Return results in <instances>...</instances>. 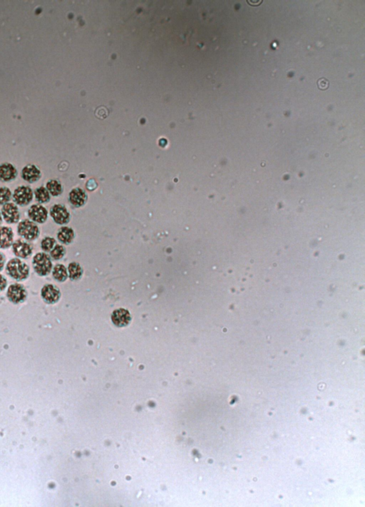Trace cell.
Returning <instances> with one entry per match:
<instances>
[{
  "mask_svg": "<svg viewBox=\"0 0 365 507\" xmlns=\"http://www.w3.org/2000/svg\"><path fill=\"white\" fill-rule=\"evenodd\" d=\"M13 201L20 207L28 206L34 199L33 189L29 186L21 185L15 189L13 194Z\"/></svg>",
  "mask_w": 365,
  "mask_h": 507,
  "instance_id": "277c9868",
  "label": "cell"
},
{
  "mask_svg": "<svg viewBox=\"0 0 365 507\" xmlns=\"http://www.w3.org/2000/svg\"><path fill=\"white\" fill-rule=\"evenodd\" d=\"M14 243V232L9 227H0V249L10 248Z\"/></svg>",
  "mask_w": 365,
  "mask_h": 507,
  "instance_id": "9a60e30c",
  "label": "cell"
},
{
  "mask_svg": "<svg viewBox=\"0 0 365 507\" xmlns=\"http://www.w3.org/2000/svg\"><path fill=\"white\" fill-rule=\"evenodd\" d=\"M5 261H6V257H5L4 254L0 252V272L4 269Z\"/></svg>",
  "mask_w": 365,
  "mask_h": 507,
  "instance_id": "4316f807",
  "label": "cell"
},
{
  "mask_svg": "<svg viewBox=\"0 0 365 507\" xmlns=\"http://www.w3.org/2000/svg\"><path fill=\"white\" fill-rule=\"evenodd\" d=\"M57 238L61 243L70 244L75 239V232L68 227H62L57 232Z\"/></svg>",
  "mask_w": 365,
  "mask_h": 507,
  "instance_id": "2e32d148",
  "label": "cell"
},
{
  "mask_svg": "<svg viewBox=\"0 0 365 507\" xmlns=\"http://www.w3.org/2000/svg\"><path fill=\"white\" fill-rule=\"evenodd\" d=\"M18 176V170L11 163L5 162L0 164V181L10 183L16 180Z\"/></svg>",
  "mask_w": 365,
  "mask_h": 507,
  "instance_id": "7c38bea8",
  "label": "cell"
},
{
  "mask_svg": "<svg viewBox=\"0 0 365 507\" xmlns=\"http://www.w3.org/2000/svg\"><path fill=\"white\" fill-rule=\"evenodd\" d=\"M34 270L40 277H45L51 273L53 265L51 257L45 252L35 254L33 259Z\"/></svg>",
  "mask_w": 365,
  "mask_h": 507,
  "instance_id": "7a4b0ae2",
  "label": "cell"
},
{
  "mask_svg": "<svg viewBox=\"0 0 365 507\" xmlns=\"http://www.w3.org/2000/svg\"><path fill=\"white\" fill-rule=\"evenodd\" d=\"M69 201L72 206L80 208L84 206L87 201V193L80 188L73 189L69 195Z\"/></svg>",
  "mask_w": 365,
  "mask_h": 507,
  "instance_id": "5bb4252c",
  "label": "cell"
},
{
  "mask_svg": "<svg viewBox=\"0 0 365 507\" xmlns=\"http://www.w3.org/2000/svg\"><path fill=\"white\" fill-rule=\"evenodd\" d=\"M3 220L8 224H16L20 220L19 208L16 204L8 202L3 205L1 210Z\"/></svg>",
  "mask_w": 365,
  "mask_h": 507,
  "instance_id": "52a82bcc",
  "label": "cell"
},
{
  "mask_svg": "<svg viewBox=\"0 0 365 507\" xmlns=\"http://www.w3.org/2000/svg\"><path fill=\"white\" fill-rule=\"evenodd\" d=\"M17 230L18 235L27 241L37 240L40 234L38 225L33 221L27 219L18 224Z\"/></svg>",
  "mask_w": 365,
  "mask_h": 507,
  "instance_id": "3957f363",
  "label": "cell"
},
{
  "mask_svg": "<svg viewBox=\"0 0 365 507\" xmlns=\"http://www.w3.org/2000/svg\"><path fill=\"white\" fill-rule=\"evenodd\" d=\"M13 253L20 259H28L33 252V246L22 240L15 241L12 245Z\"/></svg>",
  "mask_w": 365,
  "mask_h": 507,
  "instance_id": "30bf717a",
  "label": "cell"
},
{
  "mask_svg": "<svg viewBox=\"0 0 365 507\" xmlns=\"http://www.w3.org/2000/svg\"><path fill=\"white\" fill-rule=\"evenodd\" d=\"M69 277L72 280H77L82 277L83 274V269L77 262H72L69 264L68 267Z\"/></svg>",
  "mask_w": 365,
  "mask_h": 507,
  "instance_id": "ffe728a7",
  "label": "cell"
},
{
  "mask_svg": "<svg viewBox=\"0 0 365 507\" xmlns=\"http://www.w3.org/2000/svg\"><path fill=\"white\" fill-rule=\"evenodd\" d=\"M329 81L325 78H320L317 80V86H318V88L321 89V90H326L329 87Z\"/></svg>",
  "mask_w": 365,
  "mask_h": 507,
  "instance_id": "d4e9b609",
  "label": "cell"
},
{
  "mask_svg": "<svg viewBox=\"0 0 365 507\" xmlns=\"http://www.w3.org/2000/svg\"><path fill=\"white\" fill-rule=\"evenodd\" d=\"M22 178L29 183H35L42 178V172L35 164H28L23 168L21 173Z\"/></svg>",
  "mask_w": 365,
  "mask_h": 507,
  "instance_id": "8fae6325",
  "label": "cell"
},
{
  "mask_svg": "<svg viewBox=\"0 0 365 507\" xmlns=\"http://www.w3.org/2000/svg\"><path fill=\"white\" fill-rule=\"evenodd\" d=\"M94 114H95L96 117L97 119H104L109 116V111L108 110L107 107L101 106V107H98L95 109Z\"/></svg>",
  "mask_w": 365,
  "mask_h": 507,
  "instance_id": "cb8c5ba5",
  "label": "cell"
},
{
  "mask_svg": "<svg viewBox=\"0 0 365 507\" xmlns=\"http://www.w3.org/2000/svg\"><path fill=\"white\" fill-rule=\"evenodd\" d=\"M7 296L12 303L18 304L26 300L28 292L22 284H13L8 288Z\"/></svg>",
  "mask_w": 365,
  "mask_h": 507,
  "instance_id": "8992f818",
  "label": "cell"
},
{
  "mask_svg": "<svg viewBox=\"0 0 365 507\" xmlns=\"http://www.w3.org/2000/svg\"><path fill=\"white\" fill-rule=\"evenodd\" d=\"M52 276H53L54 279L57 281V282H65L67 280V277H68L67 268L63 264H57L53 268V270H52Z\"/></svg>",
  "mask_w": 365,
  "mask_h": 507,
  "instance_id": "d6986e66",
  "label": "cell"
},
{
  "mask_svg": "<svg viewBox=\"0 0 365 507\" xmlns=\"http://www.w3.org/2000/svg\"><path fill=\"white\" fill-rule=\"evenodd\" d=\"M56 245V240L53 237H46L42 240L41 248L45 252H51Z\"/></svg>",
  "mask_w": 365,
  "mask_h": 507,
  "instance_id": "603a6c76",
  "label": "cell"
},
{
  "mask_svg": "<svg viewBox=\"0 0 365 507\" xmlns=\"http://www.w3.org/2000/svg\"><path fill=\"white\" fill-rule=\"evenodd\" d=\"M112 320L115 326L118 327H124L130 324L131 321L130 312L125 309L115 310L112 313Z\"/></svg>",
  "mask_w": 365,
  "mask_h": 507,
  "instance_id": "4fadbf2b",
  "label": "cell"
},
{
  "mask_svg": "<svg viewBox=\"0 0 365 507\" xmlns=\"http://www.w3.org/2000/svg\"><path fill=\"white\" fill-rule=\"evenodd\" d=\"M3 216H2V213L1 212H0V225H2V223H3Z\"/></svg>",
  "mask_w": 365,
  "mask_h": 507,
  "instance_id": "83f0119b",
  "label": "cell"
},
{
  "mask_svg": "<svg viewBox=\"0 0 365 507\" xmlns=\"http://www.w3.org/2000/svg\"><path fill=\"white\" fill-rule=\"evenodd\" d=\"M34 196H35V200L40 205L49 203L50 200H51V195H50L47 188L43 186L40 187V188H37L35 190Z\"/></svg>",
  "mask_w": 365,
  "mask_h": 507,
  "instance_id": "ac0fdd59",
  "label": "cell"
},
{
  "mask_svg": "<svg viewBox=\"0 0 365 507\" xmlns=\"http://www.w3.org/2000/svg\"><path fill=\"white\" fill-rule=\"evenodd\" d=\"M7 274L17 281H23L30 276V267L20 258L10 260L6 265Z\"/></svg>",
  "mask_w": 365,
  "mask_h": 507,
  "instance_id": "6da1fadb",
  "label": "cell"
},
{
  "mask_svg": "<svg viewBox=\"0 0 365 507\" xmlns=\"http://www.w3.org/2000/svg\"><path fill=\"white\" fill-rule=\"evenodd\" d=\"M66 249L65 247L60 244H56L50 252V257L55 260H60L65 257Z\"/></svg>",
  "mask_w": 365,
  "mask_h": 507,
  "instance_id": "44dd1931",
  "label": "cell"
},
{
  "mask_svg": "<svg viewBox=\"0 0 365 507\" xmlns=\"http://www.w3.org/2000/svg\"><path fill=\"white\" fill-rule=\"evenodd\" d=\"M45 188L48 190L50 195L52 197H55V198L60 196L63 193V187H62V183L58 180L52 179V180H48Z\"/></svg>",
  "mask_w": 365,
  "mask_h": 507,
  "instance_id": "e0dca14e",
  "label": "cell"
},
{
  "mask_svg": "<svg viewBox=\"0 0 365 507\" xmlns=\"http://www.w3.org/2000/svg\"><path fill=\"white\" fill-rule=\"evenodd\" d=\"M13 198V193L9 188H0V205H4L10 202Z\"/></svg>",
  "mask_w": 365,
  "mask_h": 507,
  "instance_id": "7402d4cb",
  "label": "cell"
},
{
  "mask_svg": "<svg viewBox=\"0 0 365 507\" xmlns=\"http://www.w3.org/2000/svg\"><path fill=\"white\" fill-rule=\"evenodd\" d=\"M7 284H8V282H7L6 278L4 276L2 275V274H0V292L5 290V288L7 287Z\"/></svg>",
  "mask_w": 365,
  "mask_h": 507,
  "instance_id": "484cf974",
  "label": "cell"
},
{
  "mask_svg": "<svg viewBox=\"0 0 365 507\" xmlns=\"http://www.w3.org/2000/svg\"><path fill=\"white\" fill-rule=\"evenodd\" d=\"M50 215L57 225H65L70 222L71 215L65 205L57 204L50 208Z\"/></svg>",
  "mask_w": 365,
  "mask_h": 507,
  "instance_id": "5b68a950",
  "label": "cell"
},
{
  "mask_svg": "<svg viewBox=\"0 0 365 507\" xmlns=\"http://www.w3.org/2000/svg\"><path fill=\"white\" fill-rule=\"evenodd\" d=\"M41 296L44 301L47 304H53L60 300L61 291L53 284H46L42 289Z\"/></svg>",
  "mask_w": 365,
  "mask_h": 507,
  "instance_id": "9c48e42d",
  "label": "cell"
},
{
  "mask_svg": "<svg viewBox=\"0 0 365 507\" xmlns=\"http://www.w3.org/2000/svg\"><path fill=\"white\" fill-rule=\"evenodd\" d=\"M48 210L40 204L32 205L28 211L30 220L38 224L45 223L48 219Z\"/></svg>",
  "mask_w": 365,
  "mask_h": 507,
  "instance_id": "ba28073f",
  "label": "cell"
}]
</instances>
